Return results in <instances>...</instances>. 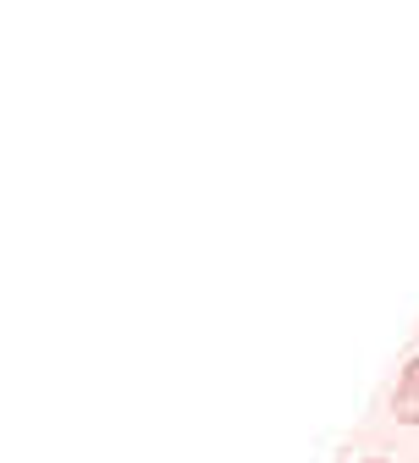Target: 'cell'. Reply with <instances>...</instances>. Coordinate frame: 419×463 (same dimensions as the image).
Masks as SVG:
<instances>
[{
	"label": "cell",
	"mask_w": 419,
	"mask_h": 463,
	"mask_svg": "<svg viewBox=\"0 0 419 463\" xmlns=\"http://www.w3.org/2000/svg\"><path fill=\"white\" fill-rule=\"evenodd\" d=\"M392 414H397L403 425H419V386L397 381V397H392Z\"/></svg>",
	"instance_id": "6da1fadb"
},
{
	"label": "cell",
	"mask_w": 419,
	"mask_h": 463,
	"mask_svg": "<svg viewBox=\"0 0 419 463\" xmlns=\"http://www.w3.org/2000/svg\"><path fill=\"white\" fill-rule=\"evenodd\" d=\"M403 381H408V386H419V359H408V364H403Z\"/></svg>",
	"instance_id": "7a4b0ae2"
}]
</instances>
